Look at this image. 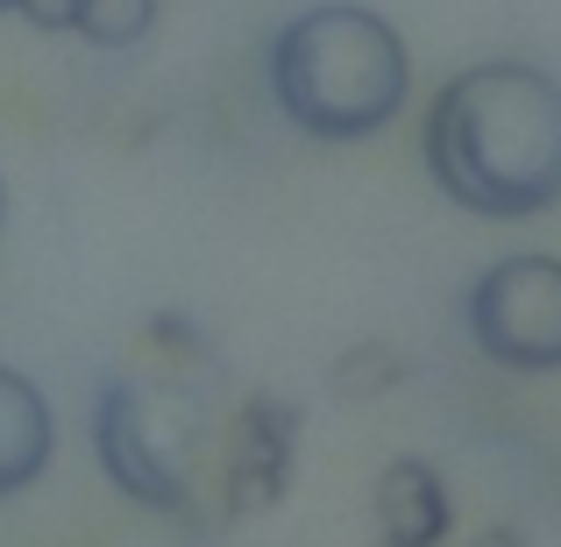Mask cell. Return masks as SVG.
<instances>
[{"mask_svg":"<svg viewBox=\"0 0 561 547\" xmlns=\"http://www.w3.org/2000/svg\"><path fill=\"white\" fill-rule=\"evenodd\" d=\"M426 171L477 220H534L561 206V79L526 57L455 71L426 107Z\"/></svg>","mask_w":561,"mask_h":547,"instance_id":"obj_1","label":"cell"},{"mask_svg":"<svg viewBox=\"0 0 561 547\" xmlns=\"http://www.w3.org/2000/svg\"><path fill=\"white\" fill-rule=\"evenodd\" d=\"M263 79H271L277 114L299 136L363 143L398 122V107L412 93V57H405V36L377 8L320 0V8L291 14L271 36Z\"/></svg>","mask_w":561,"mask_h":547,"instance_id":"obj_2","label":"cell"},{"mask_svg":"<svg viewBox=\"0 0 561 547\" xmlns=\"http://www.w3.org/2000/svg\"><path fill=\"white\" fill-rule=\"evenodd\" d=\"M192 434H199V406L185 391H142L136 377H107L93 398V455L107 469V483L128 498V505L157 512V520L199 534L192 520Z\"/></svg>","mask_w":561,"mask_h":547,"instance_id":"obj_3","label":"cell"},{"mask_svg":"<svg viewBox=\"0 0 561 547\" xmlns=\"http://www.w3.org/2000/svg\"><path fill=\"white\" fill-rule=\"evenodd\" d=\"M462 328L477 356L497 369H526V377L561 369V257H540V249L497 257L469 285Z\"/></svg>","mask_w":561,"mask_h":547,"instance_id":"obj_4","label":"cell"},{"mask_svg":"<svg viewBox=\"0 0 561 547\" xmlns=\"http://www.w3.org/2000/svg\"><path fill=\"white\" fill-rule=\"evenodd\" d=\"M299 426L306 412L291 398H271V391H249L228 420V463H220V512L234 526L242 520H263V512L285 505L291 491V469H299Z\"/></svg>","mask_w":561,"mask_h":547,"instance_id":"obj_5","label":"cell"},{"mask_svg":"<svg viewBox=\"0 0 561 547\" xmlns=\"http://www.w3.org/2000/svg\"><path fill=\"white\" fill-rule=\"evenodd\" d=\"M455 534V505L448 483L426 455H398L377 469L370 483V540L377 547H448Z\"/></svg>","mask_w":561,"mask_h":547,"instance_id":"obj_6","label":"cell"},{"mask_svg":"<svg viewBox=\"0 0 561 547\" xmlns=\"http://www.w3.org/2000/svg\"><path fill=\"white\" fill-rule=\"evenodd\" d=\"M50 455H57V412L43 398V384L28 369L0 363V505L36 491Z\"/></svg>","mask_w":561,"mask_h":547,"instance_id":"obj_7","label":"cell"},{"mask_svg":"<svg viewBox=\"0 0 561 547\" xmlns=\"http://www.w3.org/2000/svg\"><path fill=\"white\" fill-rule=\"evenodd\" d=\"M405 377H412V356L398 342H348L342 356L328 363V391L342 398V406H370V398L398 391Z\"/></svg>","mask_w":561,"mask_h":547,"instance_id":"obj_8","label":"cell"},{"mask_svg":"<svg viewBox=\"0 0 561 547\" xmlns=\"http://www.w3.org/2000/svg\"><path fill=\"white\" fill-rule=\"evenodd\" d=\"M136 349L150 356L157 369H179V377H206V369H220V356H214V342H206V328L192 314H150L136 328Z\"/></svg>","mask_w":561,"mask_h":547,"instance_id":"obj_9","label":"cell"},{"mask_svg":"<svg viewBox=\"0 0 561 547\" xmlns=\"http://www.w3.org/2000/svg\"><path fill=\"white\" fill-rule=\"evenodd\" d=\"M157 29V0H79V29L93 50H136Z\"/></svg>","mask_w":561,"mask_h":547,"instance_id":"obj_10","label":"cell"},{"mask_svg":"<svg viewBox=\"0 0 561 547\" xmlns=\"http://www.w3.org/2000/svg\"><path fill=\"white\" fill-rule=\"evenodd\" d=\"M14 14H22L28 29H43V36H65V29H79V0H14Z\"/></svg>","mask_w":561,"mask_h":547,"instance_id":"obj_11","label":"cell"},{"mask_svg":"<svg viewBox=\"0 0 561 547\" xmlns=\"http://www.w3.org/2000/svg\"><path fill=\"white\" fill-rule=\"evenodd\" d=\"M462 547H526V534L519 526H483V534H469Z\"/></svg>","mask_w":561,"mask_h":547,"instance_id":"obj_12","label":"cell"},{"mask_svg":"<svg viewBox=\"0 0 561 547\" xmlns=\"http://www.w3.org/2000/svg\"><path fill=\"white\" fill-rule=\"evenodd\" d=\"M0 220H8V185H0Z\"/></svg>","mask_w":561,"mask_h":547,"instance_id":"obj_13","label":"cell"},{"mask_svg":"<svg viewBox=\"0 0 561 547\" xmlns=\"http://www.w3.org/2000/svg\"><path fill=\"white\" fill-rule=\"evenodd\" d=\"M8 8H14V0H0V14H8Z\"/></svg>","mask_w":561,"mask_h":547,"instance_id":"obj_14","label":"cell"}]
</instances>
